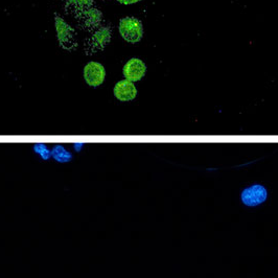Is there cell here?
I'll list each match as a JSON object with an SVG mask.
<instances>
[{"mask_svg":"<svg viewBox=\"0 0 278 278\" xmlns=\"http://www.w3.org/2000/svg\"><path fill=\"white\" fill-rule=\"evenodd\" d=\"M118 32L120 37L126 42L135 44L141 41L143 37V26L142 22L136 18L128 16L120 19L118 24Z\"/></svg>","mask_w":278,"mask_h":278,"instance_id":"1","label":"cell"},{"mask_svg":"<svg viewBox=\"0 0 278 278\" xmlns=\"http://www.w3.org/2000/svg\"><path fill=\"white\" fill-rule=\"evenodd\" d=\"M55 29L60 46L67 51H72L77 48L78 41L76 31L64 18L59 15L55 16Z\"/></svg>","mask_w":278,"mask_h":278,"instance_id":"2","label":"cell"},{"mask_svg":"<svg viewBox=\"0 0 278 278\" xmlns=\"http://www.w3.org/2000/svg\"><path fill=\"white\" fill-rule=\"evenodd\" d=\"M112 39L111 28L108 26H101L94 30L85 43V51L88 55L95 54L105 50V47L110 43Z\"/></svg>","mask_w":278,"mask_h":278,"instance_id":"3","label":"cell"},{"mask_svg":"<svg viewBox=\"0 0 278 278\" xmlns=\"http://www.w3.org/2000/svg\"><path fill=\"white\" fill-rule=\"evenodd\" d=\"M106 68L98 61L88 62L83 69V78L88 86L96 88L102 86L106 80Z\"/></svg>","mask_w":278,"mask_h":278,"instance_id":"4","label":"cell"},{"mask_svg":"<svg viewBox=\"0 0 278 278\" xmlns=\"http://www.w3.org/2000/svg\"><path fill=\"white\" fill-rule=\"evenodd\" d=\"M241 202L247 206H257L262 204L268 198V191L260 184L251 185L241 191Z\"/></svg>","mask_w":278,"mask_h":278,"instance_id":"5","label":"cell"},{"mask_svg":"<svg viewBox=\"0 0 278 278\" xmlns=\"http://www.w3.org/2000/svg\"><path fill=\"white\" fill-rule=\"evenodd\" d=\"M147 74V65L139 58H131L124 65L123 75L126 80L136 83L144 78Z\"/></svg>","mask_w":278,"mask_h":278,"instance_id":"6","label":"cell"},{"mask_svg":"<svg viewBox=\"0 0 278 278\" xmlns=\"http://www.w3.org/2000/svg\"><path fill=\"white\" fill-rule=\"evenodd\" d=\"M113 94L114 98L119 102H131L136 99L137 88L134 83L124 79L115 84Z\"/></svg>","mask_w":278,"mask_h":278,"instance_id":"7","label":"cell"},{"mask_svg":"<svg viewBox=\"0 0 278 278\" xmlns=\"http://www.w3.org/2000/svg\"><path fill=\"white\" fill-rule=\"evenodd\" d=\"M77 18L84 29L94 31L101 27V23L103 21V13L98 8L92 7L84 11Z\"/></svg>","mask_w":278,"mask_h":278,"instance_id":"8","label":"cell"},{"mask_svg":"<svg viewBox=\"0 0 278 278\" xmlns=\"http://www.w3.org/2000/svg\"><path fill=\"white\" fill-rule=\"evenodd\" d=\"M94 0H66L65 11L78 17L84 11L92 8Z\"/></svg>","mask_w":278,"mask_h":278,"instance_id":"9","label":"cell"},{"mask_svg":"<svg viewBox=\"0 0 278 278\" xmlns=\"http://www.w3.org/2000/svg\"><path fill=\"white\" fill-rule=\"evenodd\" d=\"M52 156L54 157L56 161L61 163L69 162L72 159L71 153H69L63 146H60V144H58V146H56L52 150Z\"/></svg>","mask_w":278,"mask_h":278,"instance_id":"10","label":"cell"},{"mask_svg":"<svg viewBox=\"0 0 278 278\" xmlns=\"http://www.w3.org/2000/svg\"><path fill=\"white\" fill-rule=\"evenodd\" d=\"M34 151L37 153L38 155H40L44 160H48L51 158L52 156V151H50L47 149V147L43 143H37L34 146Z\"/></svg>","mask_w":278,"mask_h":278,"instance_id":"11","label":"cell"},{"mask_svg":"<svg viewBox=\"0 0 278 278\" xmlns=\"http://www.w3.org/2000/svg\"><path fill=\"white\" fill-rule=\"evenodd\" d=\"M142 0H117V3L124 6H130V5H135L137 3H140Z\"/></svg>","mask_w":278,"mask_h":278,"instance_id":"12","label":"cell"},{"mask_svg":"<svg viewBox=\"0 0 278 278\" xmlns=\"http://www.w3.org/2000/svg\"><path fill=\"white\" fill-rule=\"evenodd\" d=\"M84 147V143H76L75 146H74V148H75V150L77 151V152H80L81 151V149Z\"/></svg>","mask_w":278,"mask_h":278,"instance_id":"13","label":"cell"}]
</instances>
